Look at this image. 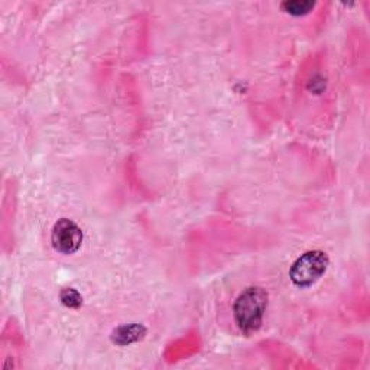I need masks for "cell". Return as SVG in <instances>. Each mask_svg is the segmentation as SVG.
I'll return each mask as SVG.
<instances>
[{
	"label": "cell",
	"mask_w": 370,
	"mask_h": 370,
	"mask_svg": "<svg viewBox=\"0 0 370 370\" xmlns=\"http://www.w3.org/2000/svg\"><path fill=\"white\" fill-rule=\"evenodd\" d=\"M268 307V292L261 287L246 288L235 301L233 317L239 330L250 335L262 327Z\"/></svg>",
	"instance_id": "1"
},
{
	"label": "cell",
	"mask_w": 370,
	"mask_h": 370,
	"mask_svg": "<svg viewBox=\"0 0 370 370\" xmlns=\"http://www.w3.org/2000/svg\"><path fill=\"white\" fill-rule=\"evenodd\" d=\"M330 259L323 250H309L301 254L290 269V279L295 287L304 290L319 282L328 268Z\"/></svg>",
	"instance_id": "2"
},
{
	"label": "cell",
	"mask_w": 370,
	"mask_h": 370,
	"mask_svg": "<svg viewBox=\"0 0 370 370\" xmlns=\"http://www.w3.org/2000/svg\"><path fill=\"white\" fill-rule=\"evenodd\" d=\"M51 243L55 252L61 254H74L82 243V230L70 218H60L52 227Z\"/></svg>",
	"instance_id": "3"
},
{
	"label": "cell",
	"mask_w": 370,
	"mask_h": 370,
	"mask_svg": "<svg viewBox=\"0 0 370 370\" xmlns=\"http://www.w3.org/2000/svg\"><path fill=\"white\" fill-rule=\"evenodd\" d=\"M145 335H147V328L144 326L132 323V324H123L113 330L110 338L115 345L125 347V346L135 345L140 340H144Z\"/></svg>",
	"instance_id": "4"
},
{
	"label": "cell",
	"mask_w": 370,
	"mask_h": 370,
	"mask_svg": "<svg viewBox=\"0 0 370 370\" xmlns=\"http://www.w3.org/2000/svg\"><path fill=\"white\" fill-rule=\"evenodd\" d=\"M314 6L316 4L309 2V0H288L280 5V9L292 16H302L309 13Z\"/></svg>",
	"instance_id": "5"
},
{
	"label": "cell",
	"mask_w": 370,
	"mask_h": 370,
	"mask_svg": "<svg viewBox=\"0 0 370 370\" xmlns=\"http://www.w3.org/2000/svg\"><path fill=\"white\" fill-rule=\"evenodd\" d=\"M60 298H61L63 305H66L67 308H71V309H78L82 305V297L74 288L63 290L60 294Z\"/></svg>",
	"instance_id": "6"
},
{
	"label": "cell",
	"mask_w": 370,
	"mask_h": 370,
	"mask_svg": "<svg viewBox=\"0 0 370 370\" xmlns=\"http://www.w3.org/2000/svg\"><path fill=\"white\" fill-rule=\"evenodd\" d=\"M308 89L311 92H314L316 94H320L326 89V80H323L321 77H314L308 84Z\"/></svg>",
	"instance_id": "7"
}]
</instances>
